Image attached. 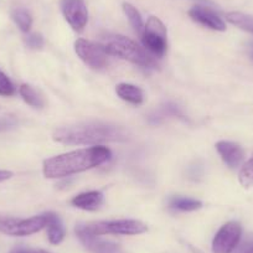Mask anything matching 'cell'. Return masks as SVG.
Segmentation results:
<instances>
[{
    "mask_svg": "<svg viewBox=\"0 0 253 253\" xmlns=\"http://www.w3.org/2000/svg\"><path fill=\"white\" fill-rule=\"evenodd\" d=\"M111 158V150L102 145L74 150L45 160L43 175L48 179H61L98 167Z\"/></svg>",
    "mask_w": 253,
    "mask_h": 253,
    "instance_id": "6da1fadb",
    "label": "cell"
},
{
    "mask_svg": "<svg viewBox=\"0 0 253 253\" xmlns=\"http://www.w3.org/2000/svg\"><path fill=\"white\" fill-rule=\"evenodd\" d=\"M52 137L56 142L77 145L122 142L126 139V134L123 129L103 123H87L62 126L53 132Z\"/></svg>",
    "mask_w": 253,
    "mask_h": 253,
    "instance_id": "7a4b0ae2",
    "label": "cell"
},
{
    "mask_svg": "<svg viewBox=\"0 0 253 253\" xmlns=\"http://www.w3.org/2000/svg\"><path fill=\"white\" fill-rule=\"evenodd\" d=\"M106 52L111 56H117L122 60H126L135 63L138 66L147 67V69H155L157 61L147 52L143 47H140L135 41L130 40L123 35H112L106 39L104 45H102Z\"/></svg>",
    "mask_w": 253,
    "mask_h": 253,
    "instance_id": "3957f363",
    "label": "cell"
},
{
    "mask_svg": "<svg viewBox=\"0 0 253 253\" xmlns=\"http://www.w3.org/2000/svg\"><path fill=\"white\" fill-rule=\"evenodd\" d=\"M48 218H50V212L34 216L30 218L0 216V232L8 236H16V237L30 236L47 227Z\"/></svg>",
    "mask_w": 253,
    "mask_h": 253,
    "instance_id": "277c9868",
    "label": "cell"
},
{
    "mask_svg": "<svg viewBox=\"0 0 253 253\" xmlns=\"http://www.w3.org/2000/svg\"><path fill=\"white\" fill-rule=\"evenodd\" d=\"M84 227L96 236L102 235H140L148 231L145 223L138 220H116L99 221V222L84 225Z\"/></svg>",
    "mask_w": 253,
    "mask_h": 253,
    "instance_id": "5b68a950",
    "label": "cell"
},
{
    "mask_svg": "<svg viewBox=\"0 0 253 253\" xmlns=\"http://www.w3.org/2000/svg\"><path fill=\"white\" fill-rule=\"evenodd\" d=\"M144 47L155 56L162 57L167 51V28L157 16H150L142 34Z\"/></svg>",
    "mask_w": 253,
    "mask_h": 253,
    "instance_id": "8992f818",
    "label": "cell"
},
{
    "mask_svg": "<svg viewBox=\"0 0 253 253\" xmlns=\"http://www.w3.org/2000/svg\"><path fill=\"white\" fill-rule=\"evenodd\" d=\"M242 237V226L236 221L225 223L216 233L212 241L213 253H232L240 245Z\"/></svg>",
    "mask_w": 253,
    "mask_h": 253,
    "instance_id": "52a82bcc",
    "label": "cell"
},
{
    "mask_svg": "<svg viewBox=\"0 0 253 253\" xmlns=\"http://www.w3.org/2000/svg\"><path fill=\"white\" fill-rule=\"evenodd\" d=\"M75 50L80 58L92 69L102 70L108 65V53L102 45L84 39H79L75 42Z\"/></svg>",
    "mask_w": 253,
    "mask_h": 253,
    "instance_id": "ba28073f",
    "label": "cell"
},
{
    "mask_svg": "<svg viewBox=\"0 0 253 253\" xmlns=\"http://www.w3.org/2000/svg\"><path fill=\"white\" fill-rule=\"evenodd\" d=\"M61 10L75 31H82L88 21V11L84 0H62Z\"/></svg>",
    "mask_w": 253,
    "mask_h": 253,
    "instance_id": "9c48e42d",
    "label": "cell"
},
{
    "mask_svg": "<svg viewBox=\"0 0 253 253\" xmlns=\"http://www.w3.org/2000/svg\"><path fill=\"white\" fill-rule=\"evenodd\" d=\"M76 233L79 236L80 241L82 245L91 251L92 253H119L121 248L118 245L112 242H107V241L101 240L98 236L93 235L89 232L84 225H80L76 227Z\"/></svg>",
    "mask_w": 253,
    "mask_h": 253,
    "instance_id": "30bf717a",
    "label": "cell"
},
{
    "mask_svg": "<svg viewBox=\"0 0 253 253\" xmlns=\"http://www.w3.org/2000/svg\"><path fill=\"white\" fill-rule=\"evenodd\" d=\"M190 18L196 23L201 24L205 28L211 29L216 31H225L226 24L222 19L210 8H206L203 5H196L189 10Z\"/></svg>",
    "mask_w": 253,
    "mask_h": 253,
    "instance_id": "8fae6325",
    "label": "cell"
},
{
    "mask_svg": "<svg viewBox=\"0 0 253 253\" xmlns=\"http://www.w3.org/2000/svg\"><path fill=\"white\" fill-rule=\"evenodd\" d=\"M216 149L226 165L232 169L240 167L241 163L245 159V150L237 143L221 140L216 144Z\"/></svg>",
    "mask_w": 253,
    "mask_h": 253,
    "instance_id": "7c38bea8",
    "label": "cell"
},
{
    "mask_svg": "<svg viewBox=\"0 0 253 253\" xmlns=\"http://www.w3.org/2000/svg\"><path fill=\"white\" fill-rule=\"evenodd\" d=\"M72 205L84 211H96L103 204V194L101 191L82 193L72 199Z\"/></svg>",
    "mask_w": 253,
    "mask_h": 253,
    "instance_id": "4fadbf2b",
    "label": "cell"
},
{
    "mask_svg": "<svg viewBox=\"0 0 253 253\" xmlns=\"http://www.w3.org/2000/svg\"><path fill=\"white\" fill-rule=\"evenodd\" d=\"M116 92L123 101L132 104H142L144 101V93L139 87L130 84H119L116 87Z\"/></svg>",
    "mask_w": 253,
    "mask_h": 253,
    "instance_id": "5bb4252c",
    "label": "cell"
},
{
    "mask_svg": "<svg viewBox=\"0 0 253 253\" xmlns=\"http://www.w3.org/2000/svg\"><path fill=\"white\" fill-rule=\"evenodd\" d=\"M65 235H66V232H65V227H63L60 217L55 213L50 212V218H48L47 223V237L50 243L58 245L63 241Z\"/></svg>",
    "mask_w": 253,
    "mask_h": 253,
    "instance_id": "9a60e30c",
    "label": "cell"
},
{
    "mask_svg": "<svg viewBox=\"0 0 253 253\" xmlns=\"http://www.w3.org/2000/svg\"><path fill=\"white\" fill-rule=\"evenodd\" d=\"M228 23L232 25L237 26L241 30L247 31V33L252 34L253 35V16L248 15V14L240 13V11H232L226 15Z\"/></svg>",
    "mask_w": 253,
    "mask_h": 253,
    "instance_id": "2e32d148",
    "label": "cell"
},
{
    "mask_svg": "<svg viewBox=\"0 0 253 253\" xmlns=\"http://www.w3.org/2000/svg\"><path fill=\"white\" fill-rule=\"evenodd\" d=\"M123 10L124 14L126 15L128 20H129L130 25L133 26V29L135 30V33L140 34L142 35L143 31H144V23H143L142 15H140L139 11L137 10L134 5H132L130 3H124L123 4Z\"/></svg>",
    "mask_w": 253,
    "mask_h": 253,
    "instance_id": "e0dca14e",
    "label": "cell"
},
{
    "mask_svg": "<svg viewBox=\"0 0 253 253\" xmlns=\"http://www.w3.org/2000/svg\"><path fill=\"white\" fill-rule=\"evenodd\" d=\"M170 206L180 211H195L201 209L203 204H201V201L195 200V199L175 196L170 200Z\"/></svg>",
    "mask_w": 253,
    "mask_h": 253,
    "instance_id": "ac0fdd59",
    "label": "cell"
},
{
    "mask_svg": "<svg viewBox=\"0 0 253 253\" xmlns=\"http://www.w3.org/2000/svg\"><path fill=\"white\" fill-rule=\"evenodd\" d=\"M20 96L23 97L24 101L28 104H30L31 107H35V108H41L43 106V101L40 97V94L30 86V84H21L20 88Z\"/></svg>",
    "mask_w": 253,
    "mask_h": 253,
    "instance_id": "d6986e66",
    "label": "cell"
},
{
    "mask_svg": "<svg viewBox=\"0 0 253 253\" xmlns=\"http://www.w3.org/2000/svg\"><path fill=\"white\" fill-rule=\"evenodd\" d=\"M238 180H240V184L246 189L253 187V154L241 168Z\"/></svg>",
    "mask_w": 253,
    "mask_h": 253,
    "instance_id": "ffe728a7",
    "label": "cell"
},
{
    "mask_svg": "<svg viewBox=\"0 0 253 253\" xmlns=\"http://www.w3.org/2000/svg\"><path fill=\"white\" fill-rule=\"evenodd\" d=\"M13 19L23 33H28L33 25V18L29 11L23 8H18L13 11Z\"/></svg>",
    "mask_w": 253,
    "mask_h": 253,
    "instance_id": "44dd1931",
    "label": "cell"
},
{
    "mask_svg": "<svg viewBox=\"0 0 253 253\" xmlns=\"http://www.w3.org/2000/svg\"><path fill=\"white\" fill-rule=\"evenodd\" d=\"M165 117H182L181 111L179 109V107L174 103H167L164 106L160 107L159 111L155 112L154 116H150V122H154L158 123L160 119L165 118Z\"/></svg>",
    "mask_w": 253,
    "mask_h": 253,
    "instance_id": "7402d4cb",
    "label": "cell"
},
{
    "mask_svg": "<svg viewBox=\"0 0 253 253\" xmlns=\"http://www.w3.org/2000/svg\"><path fill=\"white\" fill-rule=\"evenodd\" d=\"M15 94V86L11 80L0 70V96L10 97Z\"/></svg>",
    "mask_w": 253,
    "mask_h": 253,
    "instance_id": "603a6c76",
    "label": "cell"
},
{
    "mask_svg": "<svg viewBox=\"0 0 253 253\" xmlns=\"http://www.w3.org/2000/svg\"><path fill=\"white\" fill-rule=\"evenodd\" d=\"M25 42L31 48H41L43 46V38L40 34H30L26 36Z\"/></svg>",
    "mask_w": 253,
    "mask_h": 253,
    "instance_id": "cb8c5ba5",
    "label": "cell"
},
{
    "mask_svg": "<svg viewBox=\"0 0 253 253\" xmlns=\"http://www.w3.org/2000/svg\"><path fill=\"white\" fill-rule=\"evenodd\" d=\"M16 124H18V121H16V118H14V117H0V132L11 129V128H14V126H16Z\"/></svg>",
    "mask_w": 253,
    "mask_h": 253,
    "instance_id": "d4e9b609",
    "label": "cell"
},
{
    "mask_svg": "<svg viewBox=\"0 0 253 253\" xmlns=\"http://www.w3.org/2000/svg\"><path fill=\"white\" fill-rule=\"evenodd\" d=\"M11 176H13V172L11 171H8V170H0V182L10 179Z\"/></svg>",
    "mask_w": 253,
    "mask_h": 253,
    "instance_id": "484cf974",
    "label": "cell"
},
{
    "mask_svg": "<svg viewBox=\"0 0 253 253\" xmlns=\"http://www.w3.org/2000/svg\"><path fill=\"white\" fill-rule=\"evenodd\" d=\"M26 253H48L42 250H26Z\"/></svg>",
    "mask_w": 253,
    "mask_h": 253,
    "instance_id": "4316f807",
    "label": "cell"
},
{
    "mask_svg": "<svg viewBox=\"0 0 253 253\" xmlns=\"http://www.w3.org/2000/svg\"><path fill=\"white\" fill-rule=\"evenodd\" d=\"M10 253H26L25 248H15V250L11 251Z\"/></svg>",
    "mask_w": 253,
    "mask_h": 253,
    "instance_id": "83f0119b",
    "label": "cell"
},
{
    "mask_svg": "<svg viewBox=\"0 0 253 253\" xmlns=\"http://www.w3.org/2000/svg\"><path fill=\"white\" fill-rule=\"evenodd\" d=\"M245 253H253V246H252V247H251V248H248V250L246 251Z\"/></svg>",
    "mask_w": 253,
    "mask_h": 253,
    "instance_id": "f1b7e54d",
    "label": "cell"
}]
</instances>
